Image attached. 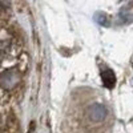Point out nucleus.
<instances>
[{"instance_id":"nucleus-1","label":"nucleus","mask_w":133,"mask_h":133,"mask_svg":"<svg viewBox=\"0 0 133 133\" xmlns=\"http://www.w3.org/2000/svg\"><path fill=\"white\" fill-rule=\"evenodd\" d=\"M108 116V109L101 103H93L87 108V117L92 123H103Z\"/></svg>"},{"instance_id":"nucleus-2","label":"nucleus","mask_w":133,"mask_h":133,"mask_svg":"<svg viewBox=\"0 0 133 133\" xmlns=\"http://www.w3.org/2000/svg\"><path fill=\"white\" fill-rule=\"evenodd\" d=\"M101 80L107 88H113L116 84V75L112 69L105 68L101 71Z\"/></svg>"},{"instance_id":"nucleus-3","label":"nucleus","mask_w":133,"mask_h":133,"mask_svg":"<svg viewBox=\"0 0 133 133\" xmlns=\"http://www.w3.org/2000/svg\"><path fill=\"white\" fill-rule=\"evenodd\" d=\"M96 20H97L101 25H107V24H108L107 17H105V15H103V14H98V15H97V17H96Z\"/></svg>"},{"instance_id":"nucleus-4","label":"nucleus","mask_w":133,"mask_h":133,"mask_svg":"<svg viewBox=\"0 0 133 133\" xmlns=\"http://www.w3.org/2000/svg\"><path fill=\"white\" fill-rule=\"evenodd\" d=\"M11 7V0H0V8L8 9Z\"/></svg>"}]
</instances>
